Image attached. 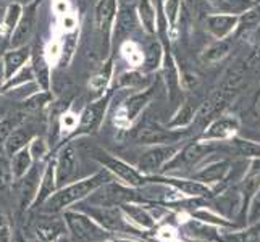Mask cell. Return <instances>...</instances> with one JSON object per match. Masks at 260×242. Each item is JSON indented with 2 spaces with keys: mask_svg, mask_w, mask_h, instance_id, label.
<instances>
[{
  "mask_svg": "<svg viewBox=\"0 0 260 242\" xmlns=\"http://www.w3.org/2000/svg\"><path fill=\"white\" fill-rule=\"evenodd\" d=\"M149 181L157 184H167L172 186L178 192L184 194L186 197H192V199H207L212 195V189L201 181L196 179H184V178H172V176H152L147 178Z\"/></svg>",
  "mask_w": 260,
  "mask_h": 242,
  "instance_id": "52a82bcc",
  "label": "cell"
},
{
  "mask_svg": "<svg viewBox=\"0 0 260 242\" xmlns=\"http://www.w3.org/2000/svg\"><path fill=\"white\" fill-rule=\"evenodd\" d=\"M209 2L220 13H230V15H241L249 7L254 5L252 0H209Z\"/></svg>",
  "mask_w": 260,
  "mask_h": 242,
  "instance_id": "d4e9b609",
  "label": "cell"
},
{
  "mask_svg": "<svg viewBox=\"0 0 260 242\" xmlns=\"http://www.w3.org/2000/svg\"><path fill=\"white\" fill-rule=\"evenodd\" d=\"M42 179V169L39 168V165H34L28 169L20 181V189H18V194H20V210L21 212H28L34 202L36 197H38V191H39V184Z\"/></svg>",
  "mask_w": 260,
  "mask_h": 242,
  "instance_id": "9c48e42d",
  "label": "cell"
},
{
  "mask_svg": "<svg viewBox=\"0 0 260 242\" xmlns=\"http://www.w3.org/2000/svg\"><path fill=\"white\" fill-rule=\"evenodd\" d=\"M136 13H134V8L124 5L120 13H118V24H116V34L123 36V34H129L131 31L136 29Z\"/></svg>",
  "mask_w": 260,
  "mask_h": 242,
  "instance_id": "f1b7e54d",
  "label": "cell"
},
{
  "mask_svg": "<svg viewBox=\"0 0 260 242\" xmlns=\"http://www.w3.org/2000/svg\"><path fill=\"white\" fill-rule=\"evenodd\" d=\"M109 98H110V94H107L105 97L101 98V100H97L92 105L87 107L81 116V121H79V124L76 126L78 134H91V132L97 131V128L101 126V123H102Z\"/></svg>",
  "mask_w": 260,
  "mask_h": 242,
  "instance_id": "7c38bea8",
  "label": "cell"
},
{
  "mask_svg": "<svg viewBox=\"0 0 260 242\" xmlns=\"http://www.w3.org/2000/svg\"><path fill=\"white\" fill-rule=\"evenodd\" d=\"M172 242H183V240H179V239H173Z\"/></svg>",
  "mask_w": 260,
  "mask_h": 242,
  "instance_id": "816d5d0a",
  "label": "cell"
},
{
  "mask_svg": "<svg viewBox=\"0 0 260 242\" xmlns=\"http://www.w3.org/2000/svg\"><path fill=\"white\" fill-rule=\"evenodd\" d=\"M258 28H260V4H254L252 7H249L246 12L239 15V21H238L235 36L238 39H243L252 32H255Z\"/></svg>",
  "mask_w": 260,
  "mask_h": 242,
  "instance_id": "ac0fdd59",
  "label": "cell"
},
{
  "mask_svg": "<svg viewBox=\"0 0 260 242\" xmlns=\"http://www.w3.org/2000/svg\"><path fill=\"white\" fill-rule=\"evenodd\" d=\"M257 95H260V86H258V91H257Z\"/></svg>",
  "mask_w": 260,
  "mask_h": 242,
  "instance_id": "db71d44e",
  "label": "cell"
},
{
  "mask_svg": "<svg viewBox=\"0 0 260 242\" xmlns=\"http://www.w3.org/2000/svg\"><path fill=\"white\" fill-rule=\"evenodd\" d=\"M233 150L236 152L238 155L244 157V158H250V160H260V142H254V141H247V139H241V137H233L231 141Z\"/></svg>",
  "mask_w": 260,
  "mask_h": 242,
  "instance_id": "cb8c5ba5",
  "label": "cell"
},
{
  "mask_svg": "<svg viewBox=\"0 0 260 242\" xmlns=\"http://www.w3.org/2000/svg\"><path fill=\"white\" fill-rule=\"evenodd\" d=\"M15 128H16V120L8 118V120H2V121H0V149H2V146L5 144L7 137L10 136L12 131Z\"/></svg>",
  "mask_w": 260,
  "mask_h": 242,
  "instance_id": "b9f144b4",
  "label": "cell"
},
{
  "mask_svg": "<svg viewBox=\"0 0 260 242\" xmlns=\"http://www.w3.org/2000/svg\"><path fill=\"white\" fill-rule=\"evenodd\" d=\"M110 71H112V61H109L101 73L91 79V84H89V86H91L97 92L102 91V89L105 87V84H107V81H109V78H110Z\"/></svg>",
  "mask_w": 260,
  "mask_h": 242,
  "instance_id": "f35d334b",
  "label": "cell"
},
{
  "mask_svg": "<svg viewBox=\"0 0 260 242\" xmlns=\"http://www.w3.org/2000/svg\"><path fill=\"white\" fill-rule=\"evenodd\" d=\"M29 57V49L28 47H20L18 50H13L5 55V78L10 79L15 71L20 68L24 60Z\"/></svg>",
  "mask_w": 260,
  "mask_h": 242,
  "instance_id": "83f0119b",
  "label": "cell"
},
{
  "mask_svg": "<svg viewBox=\"0 0 260 242\" xmlns=\"http://www.w3.org/2000/svg\"><path fill=\"white\" fill-rule=\"evenodd\" d=\"M239 15H230V13H217L209 15L205 24H207V31L213 36L215 39H225L235 34L238 28Z\"/></svg>",
  "mask_w": 260,
  "mask_h": 242,
  "instance_id": "9a60e30c",
  "label": "cell"
},
{
  "mask_svg": "<svg viewBox=\"0 0 260 242\" xmlns=\"http://www.w3.org/2000/svg\"><path fill=\"white\" fill-rule=\"evenodd\" d=\"M184 136L183 131L176 129H164L158 126H144L138 129L136 141L141 144H154V146H164V144H176Z\"/></svg>",
  "mask_w": 260,
  "mask_h": 242,
  "instance_id": "8fae6325",
  "label": "cell"
},
{
  "mask_svg": "<svg viewBox=\"0 0 260 242\" xmlns=\"http://www.w3.org/2000/svg\"><path fill=\"white\" fill-rule=\"evenodd\" d=\"M0 86H2V83H0Z\"/></svg>",
  "mask_w": 260,
  "mask_h": 242,
  "instance_id": "11a10c76",
  "label": "cell"
},
{
  "mask_svg": "<svg viewBox=\"0 0 260 242\" xmlns=\"http://www.w3.org/2000/svg\"><path fill=\"white\" fill-rule=\"evenodd\" d=\"M239 131V120L231 115H221L213 118L205 131L202 132V141H228L236 136Z\"/></svg>",
  "mask_w": 260,
  "mask_h": 242,
  "instance_id": "ba28073f",
  "label": "cell"
},
{
  "mask_svg": "<svg viewBox=\"0 0 260 242\" xmlns=\"http://www.w3.org/2000/svg\"><path fill=\"white\" fill-rule=\"evenodd\" d=\"M141 84H144V79H142V75L136 73V71H131V73L123 75L118 81V86H129V87H138Z\"/></svg>",
  "mask_w": 260,
  "mask_h": 242,
  "instance_id": "60d3db41",
  "label": "cell"
},
{
  "mask_svg": "<svg viewBox=\"0 0 260 242\" xmlns=\"http://www.w3.org/2000/svg\"><path fill=\"white\" fill-rule=\"evenodd\" d=\"M76 150L73 144H68L63 150L60 152L55 163V179H57V187H63L67 183L71 181V178L76 173Z\"/></svg>",
  "mask_w": 260,
  "mask_h": 242,
  "instance_id": "4fadbf2b",
  "label": "cell"
},
{
  "mask_svg": "<svg viewBox=\"0 0 260 242\" xmlns=\"http://www.w3.org/2000/svg\"><path fill=\"white\" fill-rule=\"evenodd\" d=\"M61 124L65 126V129H75L78 126L76 118L73 115H63V118H61Z\"/></svg>",
  "mask_w": 260,
  "mask_h": 242,
  "instance_id": "7dc6e473",
  "label": "cell"
},
{
  "mask_svg": "<svg viewBox=\"0 0 260 242\" xmlns=\"http://www.w3.org/2000/svg\"><path fill=\"white\" fill-rule=\"evenodd\" d=\"M99 163L102 166H105V169L109 171L110 175H115L116 178H120L124 184H128L129 187H142L146 183H149L147 176H144L138 169H134L133 166H129L128 163L124 161L115 158L112 155H109L107 152L104 150H94V155H92Z\"/></svg>",
  "mask_w": 260,
  "mask_h": 242,
  "instance_id": "277c9868",
  "label": "cell"
},
{
  "mask_svg": "<svg viewBox=\"0 0 260 242\" xmlns=\"http://www.w3.org/2000/svg\"><path fill=\"white\" fill-rule=\"evenodd\" d=\"M233 165L228 158L212 161V163L202 166L199 171H196L192 175V179L201 181L204 184H213V183H223L226 181L228 175L231 173Z\"/></svg>",
  "mask_w": 260,
  "mask_h": 242,
  "instance_id": "5bb4252c",
  "label": "cell"
},
{
  "mask_svg": "<svg viewBox=\"0 0 260 242\" xmlns=\"http://www.w3.org/2000/svg\"><path fill=\"white\" fill-rule=\"evenodd\" d=\"M192 217L197 218L199 221H204V223H210V225H215V226H221V228H231L233 223L231 221H226L225 218L218 217V215H213L212 212L209 210H196L192 213Z\"/></svg>",
  "mask_w": 260,
  "mask_h": 242,
  "instance_id": "d6a6232c",
  "label": "cell"
},
{
  "mask_svg": "<svg viewBox=\"0 0 260 242\" xmlns=\"http://www.w3.org/2000/svg\"><path fill=\"white\" fill-rule=\"evenodd\" d=\"M254 115L257 118H260V95H257V102H255V109H254Z\"/></svg>",
  "mask_w": 260,
  "mask_h": 242,
  "instance_id": "681fc988",
  "label": "cell"
},
{
  "mask_svg": "<svg viewBox=\"0 0 260 242\" xmlns=\"http://www.w3.org/2000/svg\"><path fill=\"white\" fill-rule=\"evenodd\" d=\"M38 2L39 0H36V2L28 8V12L23 15L20 24L16 26L12 42H10L12 47H23L26 41L29 39V36L34 29V23H36V8H38Z\"/></svg>",
  "mask_w": 260,
  "mask_h": 242,
  "instance_id": "e0dca14e",
  "label": "cell"
},
{
  "mask_svg": "<svg viewBox=\"0 0 260 242\" xmlns=\"http://www.w3.org/2000/svg\"><path fill=\"white\" fill-rule=\"evenodd\" d=\"M150 97H152V89H147V91L136 94L129 98V100L126 102V120L128 121H133L134 118H136V116L141 113V110L147 105Z\"/></svg>",
  "mask_w": 260,
  "mask_h": 242,
  "instance_id": "f546056e",
  "label": "cell"
},
{
  "mask_svg": "<svg viewBox=\"0 0 260 242\" xmlns=\"http://www.w3.org/2000/svg\"><path fill=\"white\" fill-rule=\"evenodd\" d=\"M139 8H141V18H142V23L146 26V29L149 32H154V10H152L149 0H141Z\"/></svg>",
  "mask_w": 260,
  "mask_h": 242,
  "instance_id": "d590c367",
  "label": "cell"
},
{
  "mask_svg": "<svg viewBox=\"0 0 260 242\" xmlns=\"http://www.w3.org/2000/svg\"><path fill=\"white\" fill-rule=\"evenodd\" d=\"M160 55H162V49H160V46L157 42H150L147 50H146V60H144L146 66L149 70L155 68L158 65V61H160Z\"/></svg>",
  "mask_w": 260,
  "mask_h": 242,
  "instance_id": "e575fe53",
  "label": "cell"
},
{
  "mask_svg": "<svg viewBox=\"0 0 260 242\" xmlns=\"http://www.w3.org/2000/svg\"><path fill=\"white\" fill-rule=\"evenodd\" d=\"M53 242H71V240H70V236L68 234H63V236L58 237L57 240H53Z\"/></svg>",
  "mask_w": 260,
  "mask_h": 242,
  "instance_id": "f907efd6",
  "label": "cell"
},
{
  "mask_svg": "<svg viewBox=\"0 0 260 242\" xmlns=\"http://www.w3.org/2000/svg\"><path fill=\"white\" fill-rule=\"evenodd\" d=\"M29 152H31V157L39 161L47 154V146H46V142H44V139H36L29 147Z\"/></svg>",
  "mask_w": 260,
  "mask_h": 242,
  "instance_id": "7bdbcfd3",
  "label": "cell"
},
{
  "mask_svg": "<svg viewBox=\"0 0 260 242\" xmlns=\"http://www.w3.org/2000/svg\"><path fill=\"white\" fill-rule=\"evenodd\" d=\"M218 149V146H215L212 141H207V142H191V144H187L183 150L179 149V152L175 155V158L172 161H168L165 165V171H173V169H178V168H192L196 166L197 163H201V161L212 155L215 150Z\"/></svg>",
  "mask_w": 260,
  "mask_h": 242,
  "instance_id": "5b68a950",
  "label": "cell"
},
{
  "mask_svg": "<svg viewBox=\"0 0 260 242\" xmlns=\"http://www.w3.org/2000/svg\"><path fill=\"white\" fill-rule=\"evenodd\" d=\"M246 221H247V225H252V223L260 221V189L257 191V194L252 197V200L249 203V209L246 213Z\"/></svg>",
  "mask_w": 260,
  "mask_h": 242,
  "instance_id": "8d00e7d4",
  "label": "cell"
},
{
  "mask_svg": "<svg viewBox=\"0 0 260 242\" xmlns=\"http://www.w3.org/2000/svg\"><path fill=\"white\" fill-rule=\"evenodd\" d=\"M13 179L12 175V166H10V161L7 158V154L0 149V192L5 191L8 186H10Z\"/></svg>",
  "mask_w": 260,
  "mask_h": 242,
  "instance_id": "1f68e13d",
  "label": "cell"
},
{
  "mask_svg": "<svg viewBox=\"0 0 260 242\" xmlns=\"http://www.w3.org/2000/svg\"><path fill=\"white\" fill-rule=\"evenodd\" d=\"M36 237L39 242H53L67 234V225L63 218H58L57 213H47L41 217L34 226Z\"/></svg>",
  "mask_w": 260,
  "mask_h": 242,
  "instance_id": "30bf717a",
  "label": "cell"
},
{
  "mask_svg": "<svg viewBox=\"0 0 260 242\" xmlns=\"http://www.w3.org/2000/svg\"><path fill=\"white\" fill-rule=\"evenodd\" d=\"M21 13V7L18 5V4H13L10 5V8H8V13H7V20H5V24H7V29H12L16 20H18V16H20Z\"/></svg>",
  "mask_w": 260,
  "mask_h": 242,
  "instance_id": "ee69618b",
  "label": "cell"
},
{
  "mask_svg": "<svg viewBox=\"0 0 260 242\" xmlns=\"http://www.w3.org/2000/svg\"><path fill=\"white\" fill-rule=\"evenodd\" d=\"M194 118H196V109L191 105V102L187 100V102L183 103L181 109L178 110L175 118L170 121L168 128L170 129H173V128H186V126H189V124L194 121Z\"/></svg>",
  "mask_w": 260,
  "mask_h": 242,
  "instance_id": "4dcf8cb0",
  "label": "cell"
},
{
  "mask_svg": "<svg viewBox=\"0 0 260 242\" xmlns=\"http://www.w3.org/2000/svg\"><path fill=\"white\" fill-rule=\"evenodd\" d=\"M178 7H179V0H168V4H167V15H168L170 23H172V24H175V21H176Z\"/></svg>",
  "mask_w": 260,
  "mask_h": 242,
  "instance_id": "bcb514c9",
  "label": "cell"
},
{
  "mask_svg": "<svg viewBox=\"0 0 260 242\" xmlns=\"http://www.w3.org/2000/svg\"><path fill=\"white\" fill-rule=\"evenodd\" d=\"M76 210L89 215L99 226H102L107 232H121V234H136L128 220L118 205H89L84 202H78Z\"/></svg>",
  "mask_w": 260,
  "mask_h": 242,
  "instance_id": "7a4b0ae2",
  "label": "cell"
},
{
  "mask_svg": "<svg viewBox=\"0 0 260 242\" xmlns=\"http://www.w3.org/2000/svg\"><path fill=\"white\" fill-rule=\"evenodd\" d=\"M233 42L235 39L225 38V39H217V42H213L212 46H209L202 53V60L207 63H218L223 58H226L230 55V52L233 49Z\"/></svg>",
  "mask_w": 260,
  "mask_h": 242,
  "instance_id": "44dd1931",
  "label": "cell"
},
{
  "mask_svg": "<svg viewBox=\"0 0 260 242\" xmlns=\"http://www.w3.org/2000/svg\"><path fill=\"white\" fill-rule=\"evenodd\" d=\"M32 165V157H31V152L28 147H24L21 150H18L15 155L10 157V166H12V175H13V179H21L26 173H28V169L31 168Z\"/></svg>",
  "mask_w": 260,
  "mask_h": 242,
  "instance_id": "7402d4cb",
  "label": "cell"
},
{
  "mask_svg": "<svg viewBox=\"0 0 260 242\" xmlns=\"http://www.w3.org/2000/svg\"><path fill=\"white\" fill-rule=\"evenodd\" d=\"M49 98H50V97H49L47 92L36 94V95H32L31 98H28V100H24V103H23V110H26V112H38L44 103H47V102H49Z\"/></svg>",
  "mask_w": 260,
  "mask_h": 242,
  "instance_id": "74e56055",
  "label": "cell"
},
{
  "mask_svg": "<svg viewBox=\"0 0 260 242\" xmlns=\"http://www.w3.org/2000/svg\"><path fill=\"white\" fill-rule=\"evenodd\" d=\"M179 152L178 144H164L149 149L138 160V168L142 175H155L160 171L168 161H172Z\"/></svg>",
  "mask_w": 260,
  "mask_h": 242,
  "instance_id": "8992f818",
  "label": "cell"
},
{
  "mask_svg": "<svg viewBox=\"0 0 260 242\" xmlns=\"http://www.w3.org/2000/svg\"><path fill=\"white\" fill-rule=\"evenodd\" d=\"M57 187V179H55V163L50 161L47 165V168L44 169L42 173V179L39 184V191H38V197H36V202L32 207H41V205L46 202L52 194H55Z\"/></svg>",
  "mask_w": 260,
  "mask_h": 242,
  "instance_id": "ffe728a7",
  "label": "cell"
},
{
  "mask_svg": "<svg viewBox=\"0 0 260 242\" xmlns=\"http://www.w3.org/2000/svg\"><path fill=\"white\" fill-rule=\"evenodd\" d=\"M241 65H243V68L247 75L252 73L254 70H257L260 66V42H257L252 47V50H250L247 55L241 60Z\"/></svg>",
  "mask_w": 260,
  "mask_h": 242,
  "instance_id": "836d02e7",
  "label": "cell"
},
{
  "mask_svg": "<svg viewBox=\"0 0 260 242\" xmlns=\"http://www.w3.org/2000/svg\"><path fill=\"white\" fill-rule=\"evenodd\" d=\"M75 44H76V34H70L67 36L65 39V47H63V53H65V63H68L71 55H73V50H75Z\"/></svg>",
  "mask_w": 260,
  "mask_h": 242,
  "instance_id": "f6af8a7d",
  "label": "cell"
},
{
  "mask_svg": "<svg viewBox=\"0 0 260 242\" xmlns=\"http://www.w3.org/2000/svg\"><path fill=\"white\" fill-rule=\"evenodd\" d=\"M63 220L71 242H105L109 239V232L84 212L65 210Z\"/></svg>",
  "mask_w": 260,
  "mask_h": 242,
  "instance_id": "3957f363",
  "label": "cell"
},
{
  "mask_svg": "<svg viewBox=\"0 0 260 242\" xmlns=\"http://www.w3.org/2000/svg\"><path fill=\"white\" fill-rule=\"evenodd\" d=\"M113 15H115V0H101V4L97 5V23L104 34H109Z\"/></svg>",
  "mask_w": 260,
  "mask_h": 242,
  "instance_id": "4316f807",
  "label": "cell"
},
{
  "mask_svg": "<svg viewBox=\"0 0 260 242\" xmlns=\"http://www.w3.org/2000/svg\"><path fill=\"white\" fill-rule=\"evenodd\" d=\"M121 209L124 218L128 220V223L138 226L141 229H154L155 228V218L146 207H142L138 202H124L118 205Z\"/></svg>",
  "mask_w": 260,
  "mask_h": 242,
  "instance_id": "2e32d148",
  "label": "cell"
},
{
  "mask_svg": "<svg viewBox=\"0 0 260 242\" xmlns=\"http://www.w3.org/2000/svg\"><path fill=\"white\" fill-rule=\"evenodd\" d=\"M0 242H12V223L4 209H0Z\"/></svg>",
  "mask_w": 260,
  "mask_h": 242,
  "instance_id": "ab89813d",
  "label": "cell"
},
{
  "mask_svg": "<svg viewBox=\"0 0 260 242\" xmlns=\"http://www.w3.org/2000/svg\"><path fill=\"white\" fill-rule=\"evenodd\" d=\"M223 242H260V221L247 225L243 231L226 232L221 236Z\"/></svg>",
  "mask_w": 260,
  "mask_h": 242,
  "instance_id": "603a6c76",
  "label": "cell"
},
{
  "mask_svg": "<svg viewBox=\"0 0 260 242\" xmlns=\"http://www.w3.org/2000/svg\"><path fill=\"white\" fill-rule=\"evenodd\" d=\"M109 181H112V178L107 169L105 171H99L86 179H81V181L60 187V189H57L55 194H52L41 207H44V212L46 213H61L68 210L71 205L84 200L87 195H91L95 189H99V187Z\"/></svg>",
  "mask_w": 260,
  "mask_h": 242,
  "instance_id": "6da1fadb",
  "label": "cell"
},
{
  "mask_svg": "<svg viewBox=\"0 0 260 242\" xmlns=\"http://www.w3.org/2000/svg\"><path fill=\"white\" fill-rule=\"evenodd\" d=\"M32 68H34V73H36V78H38V83L42 86L44 91H47L49 89V66L46 63V58L41 53V47L38 46L34 49V53H32Z\"/></svg>",
  "mask_w": 260,
  "mask_h": 242,
  "instance_id": "484cf974",
  "label": "cell"
},
{
  "mask_svg": "<svg viewBox=\"0 0 260 242\" xmlns=\"http://www.w3.org/2000/svg\"><path fill=\"white\" fill-rule=\"evenodd\" d=\"M110 242H142L138 239H129V237H113Z\"/></svg>",
  "mask_w": 260,
  "mask_h": 242,
  "instance_id": "c3c4849f",
  "label": "cell"
},
{
  "mask_svg": "<svg viewBox=\"0 0 260 242\" xmlns=\"http://www.w3.org/2000/svg\"><path fill=\"white\" fill-rule=\"evenodd\" d=\"M252 2H254V4H260V0H252Z\"/></svg>",
  "mask_w": 260,
  "mask_h": 242,
  "instance_id": "f5cc1de1",
  "label": "cell"
},
{
  "mask_svg": "<svg viewBox=\"0 0 260 242\" xmlns=\"http://www.w3.org/2000/svg\"><path fill=\"white\" fill-rule=\"evenodd\" d=\"M32 137H34V128L32 126L15 128L4 144V152L7 154V157H12L16 154L18 150L24 149L26 146H28V142L32 141Z\"/></svg>",
  "mask_w": 260,
  "mask_h": 242,
  "instance_id": "d6986e66",
  "label": "cell"
}]
</instances>
